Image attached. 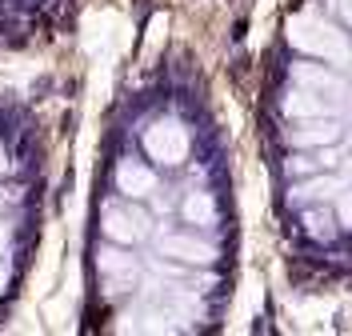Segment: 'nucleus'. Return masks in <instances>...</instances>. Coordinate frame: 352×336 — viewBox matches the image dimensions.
<instances>
[{
  "instance_id": "f257e3e1",
  "label": "nucleus",
  "mask_w": 352,
  "mask_h": 336,
  "mask_svg": "<svg viewBox=\"0 0 352 336\" xmlns=\"http://www.w3.org/2000/svg\"><path fill=\"white\" fill-rule=\"evenodd\" d=\"M288 41L296 48H305V52H312V56H329L336 65H349V56H352L344 32H336L332 24H324L312 12H300V16L288 21Z\"/></svg>"
},
{
  "instance_id": "f03ea898",
  "label": "nucleus",
  "mask_w": 352,
  "mask_h": 336,
  "mask_svg": "<svg viewBox=\"0 0 352 336\" xmlns=\"http://www.w3.org/2000/svg\"><path fill=\"white\" fill-rule=\"evenodd\" d=\"M188 148H192V136L180 120H156L144 133V153L160 168H180L188 160Z\"/></svg>"
},
{
  "instance_id": "7ed1b4c3",
  "label": "nucleus",
  "mask_w": 352,
  "mask_h": 336,
  "mask_svg": "<svg viewBox=\"0 0 352 336\" xmlns=\"http://www.w3.org/2000/svg\"><path fill=\"white\" fill-rule=\"evenodd\" d=\"M160 252L173 256V260H184V265H212L217 260V248L208 240H200L197 232H168V236H160Z\"/></svg>"
},
{
  "instance_id": "20e7f679",
  "label": "nucleus",
  "mask_w": 352,
  "mask_h": 336,
  "mask_svg": "<svg viewBox=\"0 0 352 336\" xmlns=\"http://www.w3.org/2000/svg\"><path fill=\"white\" fill-rule=\"evenodd\" d=\"M336 140H340V124L324 120V116H308V120L288 128V144L292 148H324V144H336Z\"/></svg>"
},
{
  "instance_id": "39448f33",
  "label": "nucleus",
  "mask_w": 352,
  "mask_h": 336,
  "mask_svg": "<svg viewBox=\"0 0 352 336\" xmlns=\"http://www.w3.org/2000/svg\"><path fill=\"white\" fill-rule=\"evenodd\" d=\"M148 232V216L136 208H109L104 212V236L116 245H136Z\"/></svg>"
},
{
  "instance_id": "423d86ee",
  "label": "nucleus",
  "mask_w": 352,
  "mask_h": 336,
  "mask_svg": "<svg viewBox=\"0 0 352 336\" xmlns=\"http://www.w3.org/2000/svg\"><path fill=\"white\" fill-rule=\"evenodd\" d=\"M116 184H120V192H124V197H136V201H140V197L156 192V172H153V168H144L140 160H132V164L124 160V164L116 168Z\"/></svg>"
},
{
  "instance_id": "0eeeda50",
  "label": "nucleus",
  "mask_w": 352,
  "mask_h": 336,
  "mask_svg": "<svg viewBox=\"0 0 352 336\" xmlns=\"http://www.w3.org/2000/svg\"><path fill=\"white\" fill-rule=\"evenodd\" d=\"M332 104H336V100H332ZM332 104H324V96H320V92L296 89V92H288L285 112H288V116H296V120H308V116H324V112H332Z\"/></svg>"
},
{
  "instance_id": "6e6552de",
  "label": "nucleus",
  "mask_w": 352,
  "mask_h": 336,
  "mask_svg": "<svg viewBox=\"0 0 352 336\" xmlns=\"http://www.w3.org/2000/svg\"><path fill=\"white\" fill-rule=\"evenodd\" d=\"M292 76H296L305 89L320 92V96L329 92L332 100H340V92H344V80H340V76H332V72H324V68H316V65H300Z\"/></svg>"
},
{
  "instance_id": "1a4fd4ad",
  "label": "nucleus",
  "mask_w": 352,
  "mask_h": 336,
  "mask_svg": "<svg viewBox=\"0 0 352 336\" xmlns=\"http://www.w3.org/2000/svg\"><path fill=\"white\" fill-rule=\"evenodd\" d=\"M180 212H184V221L197 224V228H212L217 224V201H212V192H188Z\"/></svg>"
},
{
  "instance_id": "9d476101",
  "label": "nucleus",
  "mask_w": 352,
  "mask_h": 336,
  "mask_svg": "<svg viewBox=\"0 0 352 336\" xmlns=\"http://www.w3.org/2000/svg\"><path fill=\"white\" fill-rule=\"evenodd\" d=\"M100 269L109 272V276H120L124 280V289H132L136 284V260H132L129 252H100Z\"/></svg>"
},
{
  "instance_id": "9b49d317",
  "label": "nucleus",
  "mask_w": 352,
  "mask_h": 336,
  "mask_svg": "<svg viewBox=\"0 0 352 336\" xmlns=\"http://www.w3.org/2000/svg\"><path fill=\"white\" fill-rule=\"evenodd\" d=\"M336 216H340V224H349L352 228V184L336 197Z\"/></svg>"
},
{
  "instance_id": "f8f14e48",
  "label": "nucleus",
  "mask_w": 352,
  "mask_h": 336,
  "mask_svg": "<svg viewBox=\"0 0 352 336\" xmlns=\"http://www.w3.org/2000/svg\"><path fill=\"white\" fill-rule=\"evenodd\" d=\"M8 240H12V232H8V224L0 221V256H4V248H8Z\"/></svg>"
},
{
  "instance_id": "ddd939ff",
  "label": "nucleus",
  "mask_w": 352,
  "mask_h": 336,
  "mask_svg": "<svg viewBox=\"0 0 352 336\" xmlns=\"http://www.w3.org/2000/svg\"><path fill=\"white\" fill-rule=\"evenodd\" d=\"M340 16H344V24H352V0H340Z\"/></svg>"
}]
</instances>
